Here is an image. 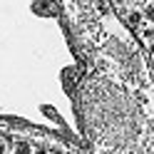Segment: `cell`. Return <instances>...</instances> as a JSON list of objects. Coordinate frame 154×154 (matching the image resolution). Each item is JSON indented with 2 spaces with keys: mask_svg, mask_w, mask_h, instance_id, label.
<instances>
[{
  "mask_svg": "<svg viewBox=\"0 0 154 154\" xmlns=\"http://www.w3.org/2000/svg\"><path fill=\"white\" fill-rule=\"evenodd\" d=\"M13 154H35V149H32V147H27V144H17Z\"/></svg>",
  "mask_w": 154,
  "mask_h": 154,
  "instance_id": "obj_1",
  "label": "cell"
},
{
  "mask_svg": "<svg viewBox=\"0 0 154 154\" xmlns=\"http://www.w3.org/2000/svg\"><path fill=\"white\" fill-rule=\"evenodd\" d=\"M129 23H132L134 27H139V23H142V13H139V10H134V13L129 15Z\"/></svg>",
  "mask_w": 154,
  "mask_h": 154,
  "instance_id": "obj_2",
  "label": "cell"
},
{
  "mask_svg": "<svg viewBox=\"0 0 154 154\" xmlns=\"http://www.w3.org/2000/svg\"><path fill=\"white\" fill-rule=\"evenodd\" d=\"M35 154H47V152L45 149H35Z\"/></svg>",
  "mask_w": 154,
  "mask_h": 154,
  "instance_id": "obj_3",
  "label": "cell"
},
{
  "mask_svg": "<svg viewBox=\"0 0 154 154\" xmlns=\"http://www.w3.org/2000/svg\"><path fill=\"white\" fill-rule=\"evenodd\" d=\"M3 149H5V147H3V144H0V154H3Z\"/></svg>",
  "mask_w": 154,
  "mask_h": 154,
  "instance_id": "obj_4",
  "label": "cell"
},
{
  "mask_svg": "<svg viewBox=\"0 0 154 154\" xmlns=\"http://www.w3.org/2000/svg\"><path fill=\"white\" fill-rule=\"evenodd\" d=\"M152 37H154V25H152Z\"/></svg>",
  "mask_w": 154,
  "mask_h": 154,
  "instance_id": "obj_5",
  "label": "cell"
}]
</instances>
